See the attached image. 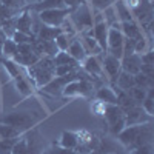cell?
I'll list each match as a JSON object with an SVG mask.
<instances>
[{"instance_id":"1","label":"cell","mask_w":154,"mask_h":154,"mask_svg":"<svg viewBox=\"0 0 154 154\" xmlns=\"http://www.w3.org/2000/svg\"><path fill=\"white\" fill-rule=\"evenodd\" d=\"M56 65H54V59L49 56H43L38 59L34 65L28 66V72L32 77V80L37 88L45 86L48 82H51L56 77L54 74Z\"/></svg>"},{"instance_id":"2","label":"cell","mask_w":154,"mask_h":154,"mask_svg":"<svg viewBox=\"0 0 154 154\" xmlns=\"http://www.w3.org/2000/svg\"><path fill=\"white\" fill-rule=\"evenodd\" d=\"M69 20L72 23V26L75 28L77 34L82 32L83 29H88V28H93V11L89 8L88 3H83L80 6H77L74 9L69 11Z\"/></svg>"},{"instance_id":"3","label":"cell","mask_w":154,"mask_h":154,"mask_svg":"<svg viewBox=\"0 0 154 154\" xmlns=\"http://www.w3.org/2000/svg\"><path fill=\"white\" fill-rule=\"evenodd\" d=\"M103 116H105V120L108 123L109 131L114 136H117L126 126V123H125V112L117 105H106L105 111H103Z\"/></svg>"},{"instance_id":"4","label":"cell","mask_w":154,"mask_h":154,"mask_svg":"<svg viewBox=\"0 0 154 154\" xmlns=\"http://www.w3.org/2000/svg\"><path fill=\"white\" fill-rule=\"evenodd\" d=\"M69 11L71 9H68V8H65V9H45V11L37 12V17L46 26L60 28L63 20L69 16Z\"/></svg>"},{"instance_id":"5","label":"cell","mask_w":154,"mask_h":154,"mask_svg":"<svg viewBox=\"0 0 154 154\" xmlns=\"http://www.w3.org/2000/svg\"><path fill=\"white\" fill-rule=\"evenodd\" d=\"M0 123L9 125V126L16 128V130H20L23 133V130H28L32 125H35V119L29 112H12V114L6 116V117H3L0 120Z\"/></svg>"},{"instance_id":"6","label":"cell","mask_w":154,"mask_h":154,"mask_svg":"<svg viewBox=\"0 0 154 154\" xmlns=\"http://www.w3.org/2000/svg\"><path fill=\"white\" fill-rule=\"evenodd\" d=\"M93 83L91 80H72L63 88L62 94L65 97H72V96H89L93 93Z\"/></svg>"},{"instance_id":"7","label":"cell","mask_w":154,"mask_h":154,"mask_svg":"<svg viewBox=\"0 0 154 154\" xmlns=\"http://www.w3.org/2000/svg\"><path fill=\"white\" fill-rule=\"evenodd\" d=\"M106 53H102L100 56H86V59L82 62L83 63V71L89 75H96V77H100V79H103L106 83L108 79H106V75L103 72V68H102V57H103Z\"/></svg>"},{"instance_id":"8","label":"cell","mask_w":154,"mask_h":154,"mask_svg":"<svg viewBox=\"0 0 154 154\" xmlns=\"http://www.w3.org/2000/svg\"><path fill=\"white\" fill-rule=\"evenodd\" d=\"M102 68H103V72L106 75L109 85H114L116 83V79H117V75H119V72L122 71L120 60L112 57L111 54H105L103 57H102Z\"/></svg>"},{"instance_id":"9","label":"cell","mask_w":154,"mask_h":154,"mask_svg":"<svg viewBox=\"0 0 154 154\" xmlns=\"http://www.w3.org/2000/svg\"><path fill=\"white\" fill-rule=\"evenodd\" d=\"M151 122V116H148L140 105L133 106L131 109L125 111V123L126 126H134V125H143Z\"/></svg>"},{"instance_id":"10","label":"cell","mask_w":154,"mask_h":154,"mask_svg":"<svg viewBox=\"0 0 154 154\" xmlns=\"http://www.w3.org/2000/svg\"><path fill=\"white\" fill-rule=\"evenodd\" d=\"M16 31L32 35V16H31V11L28 8L23 9L17 16V19H16Z\"/></svg>"},{"instance_id":"11","label":"cell","mask_w":154,"mask_h":154,"mask_svg":"<svg viewBox=\"0 0 154 154\" xmlns=\"http://www.w3.org/2000/svg\"><path fill=\"white\" fill-rule=\"evenodd\" d=\"M77 35H79V40H80V43L85 49L86 56H100L103 53V49L99 46V43L96 42V38L93 35H86V34H82V32H79Z\"/></svg>"},{"instance_id":"12","label":"cell","mask_w":154,"mask_h":154,"mask_svg":"<svg viewBox=\"0 0 154 154\" xmlns=\"http://www.w3.org/2000/svg\"><path fill=\"white\" fill-rule=\"evenodd\" d=\"M120 66L122 71L130 72V74H137L142 66V62H140V56L139 54H131V56H125L120 59Z\"/></svg>"},{"instance_id":"13","label":"cell","mask_w":154,"mask_h":154,"mask_svg":"<svg viewBox=\"0 0 154 154\" xmlns=\"http://www.w3.org/2000/svg\"><path fill=\"white\" fill-rule=\"evenodd\" d=\"M96 99L99 102H103L105 105H117V96H116L114 88L109 85L100 86L96 91Z\"/></svg>"},{"instance_id":"14","label":"cell","mask_w":154,"mask_h":154,"mask_svg":"<svg viewBox=\"0 0 154 154\" xmlns=\"http://www.w3.org/2000/svg\"><path fill=\"white\" fill-rule=\"evenodd\" d=\"M108 25L105 22H100L93 25V37L96 38V42L99 46L103 49V53H106V38H108Z\"/></svg>"},{"instance_id":"15","label":"cell","mask_w":154,"mask_h":154,"mask_svg":"<svg viewBox=\"0 0 154 154\" xmlns=\"http://www.w3.org/2000/svg\"><path fill=\"white\" fill-rule=\"evenodd\" d=\"M120 31H122L123 37L136 38V40L145 35V34L142 32V28H140V25H139L136 20H131V22H122V23H120Z\"/></svg>"},{"instance_id":"16","label":"cell","mask_w":154,"mask_h":154,"mask_svg":"<svg viewBox=\"0 0 154 154\" xmlns=\"http://www.w3.org/2000/svg\"><path fill=\"white\" fill-rule=\"evenodd\" d=\"M140 126L142 125H134V126H125L123 130L117 134L120 143L126 145V146H131L133 142L136 140V137L139 136V131H140Z\"/></svg>"},{"instance_id":"17","label":"cell","mask_w":154,"mask_h":154,"mask_svg":"<svg viewBox=\"0 0 154 154\" xmlns=\"http://www.w3.org/2000/svg\"><path fill=\"white\" fill-rule=\"evenodd\" d=\"M29 11H34V12H40V11H45V9H65V3L63 0H40L38 3L32 5V6H26Z\"/></svg>"},{"instance_id":"18","label":"cell","mask_w":154,"mask_h":154,"mask_svg":"<svg viewBox=\"0 0 154 154\" xmlns=\"http://www.w3.org/2000/svg\"><path fill=\"white\" fill-rule=\"evenodd\" d=\"M66 53H68L75 62H79V63H82V62L86 59V53H85V49H83L80 40H79V35H77L74 40H72V43L68 46Z\"/></svg>"},{"instance_id":"19","label":"cell","mask_w":154,"mask_h":154,"mask_svg":"<svg viewBox=\"0 0 154 154\" xmlns=\"http://www.w3.org/2000/svg\"><path fill=\"white\" fill-rule=\"evenodd\" d=\"M112 6H114V11H116V14H117V19H119L120 23L122 22H131V20H134L131 9L125 5L123 0H114Z\"/></svg>"},{"instance_id":"20","label":"cell","mask_w":154,"mask_h":154,"mask_svg":"<svg viewBox=\"0 0 154 154\" xmlns=\"http://www.w3.org/2000/svg\"><path fill=\"white\" fill-rule=\"evenodd\" d=\"M111 86H116V88L122 89V91H128L130 88L136 86V83H134V75L130 74V72L120 71L119 75H117V79H116V83L111 85Z\"/></svg>"},{"instance_id":"21","label":"cell","mask_w":154,"mask_h":154,"mask_svg":"<svg viewBox=\"0 0 154 154\" xmlns=\"http://www.w3.org/2000/svg\"><path fill=\"white\" fill-rule=\"evenodd\" d=\"M77 143H79V136H77V133H72V131H63V133H62L59 146L75 151Z\"/></svg>"},{"instance_id":"22","label":"cell","mask_w":154,"mask_h":154,"mask_svg":"<svg viewBox=\"0 0 154 154\" xmlns=\"http://www.w3.org/2000/svg\"><path fill=\"white\" fill-rule=\"evenodd\" d=\"M102 16H103V22L108 25V28H117V29H120V22L117 19V14H116L112 5L102 11Z\"/></svg>"},{"instance_id":"23","label":"cell","mask_w":154,"mask_h":154,"mask_svg":"<svg viewBox=\"0 0 154 154\" xmlns=\"http://www.w3.org/2000/svg\"><path fill=\"white\" fill-rule=\"evenodd\" d=\"M62 32V28H53V26H46V25H42V28L38 29V32L35 34L37 38L40 40H54V38Z\"/></svg>"},{"instance_id":"24","label":"cell","mask_w":154,"mask_h":154,"mask_svg":"<svg viewBox=\"0 0 154 154\" xmlns=\"http://www.w3.org/2000/svg\"><path fill=\"white\" fill-rule=\"evenodd\" d=\"M12 80H14V83H16V88L19 89V93L23 96V97H29L31 94H32V89H31V86H29V83H28V80L25 79V77L19 72L17 75H14L12 77Z\"/></svg>"},{"instance_id":"25","label":"cell","mask_w":154,"mask_h":154,"mask_svg":"<svg viewBox=\"0 0 154 154\" xmlns=\"http://www.w3.org/2000/svg\"><path fill=\"white\" fill-rule=\"evenodd\" d=\"M77 37V34H71V32H60L56 38H54V42H56V45H57V48H59V51H66L68 49V46L72 43V40Z\"/></svg>"},{"instance_id":"26","label":"cell","mask_w":154,"mask_h":154,"mask_svg":"<svg viewBox=\"0 0 154 154\" xmlns=\"http://www.w3.org/2000/svg\"><path fill=\"white\" fill-rule=\"evenodd\" d=\"M54 59V65L59 66V65H71V66H80L79 62H75L66 51H59V53L53 57Z\"/></svg>"},{"instance_id":"27","label":"cell","mask_w":154,"mask_h":154,"mask_svg":"<svg viewBox=\"0 0 154 154\" xmlns=\"http://www.w3.org/2000/svg\"><path fill=\"white\" fill-rule=\"evenodd\" d=\"M134 83H136V86L149 89V88H154V77L145 75L143 72H137V74H134Z\"/></svg>"},{"instance_id":"28","label":"cell","mask_w":154,"mask_h":154,"mask_svg":"<svg viewBox=\"0 0 154 154\" xmlns=\"http://www.w3.org/2000/svg\"><path fill=\"white\" fill-rule=\"evenodd\" d=\"M128 96H130L136 103H142V102L145 100V97H146V94H148V89H145V88H140V86H133V88H130L128 89Z\"/></svg>"},{"instance_id":"29","label":"cell","mask_w":154,"mask_h":154,"mask_svg":"<svg viewBox=\"0 0 154 154\" xmlns=\"http://www.w3.org/2000/svg\"><path fill=\"white\" fill-rule=\"evenodd\" d=\"M16 53H17V43L12 38H6L2 45V53L0 54H3V59H12Z\"/></svg>"},{"instance_id":"30","label":"cell","mask_w":154,"mask_h":154,"mask_svg":"<svg viewBox=\"0 0 154 154\" xmlns=\"http://www.w3.org/2000/svg\"><path fill=\"white\" fill-rule=\"evenodd\" d=\"M20 136H22L20 130H16V128L5 123H0V139H17Z\"/></svg>"},{"instance_id":"31","label":"cell","mask_w":154,"mask_h":154,"mask_svg":"<svg viewBox=\"0 0 154 154\" xmlns=\"http://www.w3.org/2000/svg\"><path fill=\"white\" fill-rule=\"evenodd\" d=\"M38 42H40V45H42L43 56L54 57V56L59 53V48H57V45H56L54 40H40V38H38Z\"/></svg>"},{"instance_id":"32","label":"cell","mask_w":154,"mask_h":154,"mask_svg":"<svg viewBox=\"0 0 154 154\" xmlns=\"http://www.w3.org/2000/svg\"><path fill=\"white\" fill-rule=\"evenodd\" d=\"M86 3L93 11H103L114 3V0H86Z\"/></svg>"},{"instance_id":"33","label":"cell","mask_w":154,"mask_h":154,"mask_svg":"<svg viewBox=\"0 0 154 154\" xmlns=\"http://www.w3.org/2000/svg\"><path fill=\"white\" fill-rule=\"evenodd\" d=\"M148 49H151V46H149V40L143 35V37H140V38H137L136 40V48H134V54H143V53H146Z\"/></svg>"},{"instance_id":"34","label":"cell","mask_w":154,"mask_h":154,"mask_svg":"<svg viewBox=\"0 0 154 154\" xmlns=\"http://www.w3.org/2000/svg\"><path fill=\"white\" fill-rule=\"evenodd\" d=\"M0 62L3 63V66L8 71L9 77H14V75L19 74V65H17V63H14L11 59H0Z\"/></svg>"},{"instance_id":"35","label":"cell","mask_w":154,"mask_h":154,"mask_svg":"<svg viewBox=\"0 0 154 154\" xmlns=\"http://www.w3.org/2000/svg\"><path fill=\"white\" fill-rule=\"evenodd\" d=\"M12 40H14L17 45H22V43H31L34 38H35V35H28V34H23V32H20V31H16L14 34H12Z\"/></svg>"},{"instance_id":"36","label":"cell","mask_w":154,"mask_h":154,"mask_svg":"<svg viewBox=\"0 0 154 154\" xmlns=\"http://www.w3.org/2000/svg\"><path fill=\"white\" fill-rule=\"evenodd\" d=\"M12 154H28V143H26V139H17V142L14 143L11 149Z\"/></svg>"},{"instance_id":"37","label":"cell","mask_w":154,"mask_h":154,"mask_svg":"<svg viewBox=\"0 0 154 154\" xmlns=\"http://www.w3.org/2000/svg\"><path fill=\"white\" fill-rule=\"evenodd\" d=\"M134 48H136V38H128V37H125V38H123V46H122V49H123V57L134 54Z\"/></svg>"},{"instance_id":"38","label":"cell","mask_w":154,"mask_h":154,"mask_svg":"<svg viewBox=\"0 0 154 154\" xmlns=\"http://www.w3.org/2000/svg\"><path fill=\"white\" fill-rule=\"evenodd\" d=\"M2 5H5L9 9H16V11H22L23 8H26L25 0H3Z\"/></svg>"},{"instance_id":"39","label":"cell","mask_w":154,"mask_h":154,"mask_svg":"<svg viewBox=\"0 0 154 154\" xmlns=\"http://www.w3.org/2000/svg\"><path fill=\"white\" fill-rule=\"evenodd\" d=\"M17 139H0V154L11 151L12 146H14V143L17 142Z\"/></svg>"},{"instance_id":"40","label":"cell","mask_w":154,"mask_h":154,"mask_svg":"<svg viewBox=\"0 0 154 154\" xmlns=\"http://www.w3.org/2000/svg\"><path fill=\"white\" fill-rule=\"evenodd\" d=\"M79 66H71V65H59V66H56V69H54V74H56V77H62V75H66V74H69V72H72L74 69H77Z\"/></svg>"},{"instance_id":"41","label":"cell","mask_w":154,"mask_h":154,"mask_svg":"<svg viewBox=\"0 0 154 154\" xmlns=\"http://www.w3.org/2000/svg\"><path fill=\"white\" fill-rule=\"evenodd\" d=\"M140 62H142V65L154 66V51L152 49H148L146 53L140 54Z\"/></svg>"},{"instance_id":"42","label":"cell","mask_w":154,"mask_h":154,"mask_svg":"<svg viewBox=\"0 0 154 154\" xmlns=\"http://www.w3.org/2000/svg\"><path fill=\"white\" fill-rule=\"evenodd\" d=\"M48 154H79V152H75V151H72V149H66V148H62V146H53L51 149H48L46 151Z\"/></svg>"},{"instance_id":"43","label":"cell","mask_w":154,"mask_h":154,"mask_svg":"<svg viewBox=\"0 0 154 154\" xmlns=\"http://www.w3.org/2000/svg\"><path fill=\"white\" fill-rule=\"evenodd\" d=\"M63 3H65V6H66L68 9H74V8H77V6L86 3V0H63Z\"/></svg>"},{"instance_id":"44","label":"cell","mask_w":154,"mask_h":154,"mask_svg":"<svg viewBox=\"0 0 154 154\" xmlns=\"http://www.w3.org/2000/svg\"><path fill=\"white\" fill-rule=\"evenodd\" d=\"M6 40V35L3 34V31L0 29V53H2V45H3V42Z\"/></svg>"},{"instance_id":"45","label":"cell","mask_w":154,"mask_h":154,"mask_svg":"<svg viewBox=\"0 0 154 154\" xmlns=\"http://www.w3.org/2000/svg\"><path fill=\"white\" fill-rule=\"evenodd\" d=\"M2 154H12V152H11V151H8V152H2Z\"/></svg>"},{"instance_id":"46","label":"cell","mask_w":154,"mask_h":154,"mask_svg":"<svg viewBox=\"0 0 154 154\" xmlns=\"http://www.w3.org/2000/svg\"><path fill=\"white\" fill-rule=\"evenodd\" d=\"M106 154H117V152H114V151H112V152H106Z\"/></svg>"},{"instance_id":"47","label":"cell","mask_w":154,"mask_h":154,"mask_svg":"<svg viewBox=\"0 0 154 154\" xmlns=\"http://www.w3.org/2000/svg\"><path fill=\"white\" fill-rule=\"evenodd\" d=\"M2 2H3V0H0V3H2Z\"/></svg>"},{"instance_id":"48","label":"cell","mask_w":154,"mask_h":154,"mask_svg":"<svg viewBox=\"0 0 154 154\" xmlns=\"http://www.w3.org/2000/svg\"><path fill=\"white\" fill-rule=\"evenodd\" d=\"M38 2H40V0H38Z\"/></svg>"}]
</instances>
